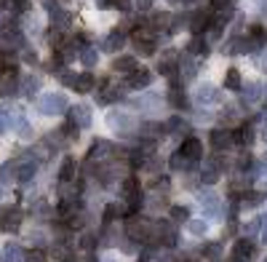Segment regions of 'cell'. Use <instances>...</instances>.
<instances>
[{"instance_id":"6da1fadb","label":"cell","mask_w":267,"mask_h":262,"mask_svg":"<svg viewBox=\"0 0 267 262\" xmlns=\"http://www.w3.org/2000/svg\"><path fill=\"white\" fill-rule=\"evenodd\" d=\"M38 110H40L43 115H56V113H64L67 107V96L64 94H45L40 96V102H38Z\"/></svg>"},{"instance_id":"7a4b0ae2","label":"cell","mask_w":267,"mask_h":262,"mask_svg":"<svg viewBox=\"0 0 267 262\" xmlns=\"http://www.w3.org/2000/svg\"><path fill=\"white\" fill-rule=\"evenodd\" d=\"M211 24H214L211 11H195V14L190 16V24H187V27H190L195 35H203V32L211 27Z\"/></svg>"},{"instance_id":"3957f363","label":"cell","mask_w":267,"mask_h":262,"mask_svg":"<svg viewBox=\"0 0 267 262\" xmlns=\"http://www.w3.org/2000/svg\"><path fill=\"white\" fill-rule=\"evenodd\" d=\"M150 83H153V73H150V70H142V67H136L134 73H128V81H126V86H128V88H147Z\"/></svg>"},{"instance_id":"277c9868","label":"cell","mask_w":267,"mask_h":262,"mask_svg":"<svg viewBox=\"0 0 267 262\" xmlns=\"http://www.w3.org/2000/svg\"><path fill=\"white\" fill-rule=\"evenodd\" d=\"M179 153H182V158L185 161H198L200 158V153H203V147H200V142L195 139V136H187L185 142H182V147H179Z\"/></svg>"},{"instance_id":"5b68a950","label":"cell","mask_w":267,"mask_h":262,"mask_svg":"<svg viewBox=\"0 0 267 262\" xmlns=\"http://www.w3.org/2000/svg\"><path fill=\"white\" fill-rule=\"evenodd\" d=\"M70 121H73L77 129H88L91 126V110L86 104H75L73 113H70Z\"/></svg>"},{"instance_id":"8992f818","label":"cell","mask_w":267,"mask_h":262,"mask_svg":"<svg viewBox=\"0 0 267 262\" xmlns=\"http://www.w3.org/2000/svg\"><path fill=\"white\" fill-rule=\"evenodd\" d=\"M107 123L118 131H131L134 129V118L126 115V113H110L107 115Z\"/></svg>"},{"instance_id":"52a82bcc","label":"cell","mask_w":267,"mask_h":262,"mask_svg":"<svg viewBox=\"0 0 267 262\" xmlns=\"http://www.w3.org/2000/svg\"><path fill=\"white\" fill-rule=\"evenodd\" d=\"M123 43H126V32H123V30H113V32L107 35V41H104L102 51H110V54H115V51L123 48Z\"/></svg>"},{"instance_id":"ba28073f","label":"cell","mask_w":267,"mask_h":262,"mask_svg":"<svg viewBox=\"0 0 267 262\" xmlns=\"http://www.w3.org/2000/svg\"><path fill=\"white\" fill-rule=\"evenodd\" d=\"M230 145H232V131H222V129L211 131V147L214 150H227Z\"/></svg>"},{"instance_id":"9c48e42d","label":"cell","mask_w":267,"mask_h":262,"mask_svg":"<svg viewBox=\"0 0 267 262\" xmlns=\"http://www.w3.org/2000/svg\"><path fill=\"white\" fill-rule=\"evenodd\" d=\"M246 257H254V244H251V241H238L235 252H232V260H235V262H249Z\"/></svg>"},{"instance_id":"30bf717a","label":"cell","mask_w":267,"mask_h":262,"mask_svg":"<svg viewBox=\"0 0 267 262\" xmlns=\"http://www.w3.org/2000/svg\"><path fill=\"white\" fill-rule=\"evenodd\" d=\"M113 70H115V73H134V70H136V59L134 56H118V59H115V62H113Z\"/></svg>"},{"instance_id":"8fae6325","label":"cell","mask_w":267,"mask_h":262,"mask_svg":"<svg viewBox=\"0 0 267 262\" xmlns=\"http://www.w3.org/2000/svg\"><path fill=\"white\" fill-rule=\"evenodd\" d=\"M198 102L200 104H217L219 102V88H214V86H200L198 88Z\"/></svg>"},{"instance_id":"7c38bea8","label":"cell","mask_w":267,"mask_h":262,"mask_svg":"<svg viewBox=\"0 0 267 262\" xmlns=\"http://www.w3.org/2000/svg\"><path fill=\"white\" fill-rule=\"evenodd\" d=\"M232 142H238V145L249 147L254 142V129L251 126H240L238 131H232Z\"/></svg>"},{"instance_id":"4fadbf2b","label":"cell","mask_w":267,"mask_h":262,"mask_svg":"<svg viewBox=\"0 0 267 262\" xmlns=\"http://www.w3.org/2000/svg\"><path fill=\"white\" fill-rule=\"evenodd\" d=\"M70 19H73V16H70L67 14V11H54V14H51V27H54L56 32H62V30H67V24H70Z\"/></svg>"},{"instance_id":"5bb4252c","label":"cell","mask_w":267,"mask_h":262,"mask_svg":"<svg viewBox=\"0 0 267 262\" xmlns=\"http://www.w3.org/2000/svg\"><path fill=\"white\" fill-rule=\"evenodd\" d=\"M195 73H198V67H195L192 59H190V56H185V59L179 56V75L185 78V81H192Z\"/></svg>"},{"instance_id":"9a60e30c","label":"cell","mask_w":267,"mask_h":262,"mask_svg":"<svg viewBox=\"0 0 267 262\" xmlns=\"http://www.w3.org/2000/svg\"><path fill=\"white\" fill-rule=\"evenodd\" d=\"M96 86V78L91 75V73H83V75H77V81H75V91H80V94H88L91 88Z\"/></svg>"},{"instance_id":"2e32d148","label":"cell","mask_w":267,"mask_h":262,"mask_svg":"<svg viewBox=\"0 0 267 262\" xmlns=\"http://www.w3.org/2000/svg\"><path fill=\"white\" fill-rule=\"evenodd\" d=\"M240 86H243L240 73H238L235 67H230V70H227V75H225V88L227 91H240Z\"/></svg>"},{"instance_id":"e0dca14e","label":"cell","mask_w":267,"mask_h":262,"mask_svg":"<svg viewBox=\"0 0 267 262\" xmlns=\"http://www.w3.org/2000/svg\"><path fill=\"white\" fill-rule=\"evenodd\" d=\"M187 51H190L192 56H200V54H208V43H206V38H200V35H195L192 41H190V45H187Z\"/></svg>"},{"instance_id":"ac0fdd59","label":"cell","mask_w":267,"mask_h":262,"mask_svg":"<svg viewBox=\"0 0 267 262\" xmlns=\"http://www.w3.org/2000/svg\"><path fill=\"white\" fill-rule=\"evenodd\" d=\"M73 176H75V158H70V155H67V158L62 161V169H59V179H62V182H70V179H73Z\"/></svg>"},{"instance_id":"d6986e66","label":"cell","mask_w":267,"mask_h":262,"mask_svg":"<svg viewBox=\"0 0 267 262\" xmlns=\"http://www.w3.org/2000/svg\"><path fill=\"white\" fill-rule=\"evenodd\" d=\"M249 38L259 45V48H262V45H267V27H262V24H254L251 32H249Z\"/></svg>"},{"instance_id":"ffe728a7","label":"cell","mask_w":267,"mask_h":262,"mask_svg":"<svg viewBox=\"0 0 267 262\" xmlns=\"http://www.w3.org/2000/svg\"><path fill=\"white\" fill-rule=\"evenodd\" d=\"M35 169H38L35 163H22V166L16 169V179L22 182V185H24V182H30L32 176H35Z\"/></svg>"},{"instance_id":"44dd1931","label":"cell","mask_w":267,"mask_h":262,"mask_svg":"<svg viewBox=\"0 0 267 262\" xmlns=\"http://www.w3.org/2000/svg\"><path fill=\"white\" fill-rule=\"evenodd\" d=\"M240 88H243V102H249V104L262 96V88H259L257 83H249V86H240Z\"/></svg>"},{"instance_id":"7402d4cb","label":"cell","mask_w":267,"mask_h":262,"mask_svg":"<svg viewBox=\"0 0 267 262\" xmlns=\"http://www.w3.org/2000/svg\"><path fill=\"white\" fill-rule=\"evenodd\" d=\"M166 131H190V126H187V121H182L179 115H174L166 121Z\"/></svg>"},{"instance_id":"603a6c76","label":"cell","mask_w":267,"mask_h":262,"mask_svg":"<svg viewBox=\"0 0 267 262\" xmlns=\"http://www.w3.org/2000/svg\"><path fill=\"white\" fill-rule=\"evenodd\" d=\"M16 161L14 163H5L3 169H0V182H11V179H16Z\"/></svg>"},{"instance_id":"cb8c5ba5","label":"cell","mask_w":267,"mask_h":262,"mask_svg":"<svg viewBox=\"0 0 267 262\" xmlns=\"http://www.w3.org/2000/svg\"><path fill=\"white\" fill-rule=\"evenodd\" d=\"M24 94L27 96H35L38 94V88H40V78H24Z\"/></svg>"},{"instance_id":"d4e9b609","label":"cell","mask_w":267,"mask_h":262,"mask_svg":"<svg viewBox=\"0 0 267 262\" xmlns=\"http://www.w3.org/2000/svg\"><path fill=\"white\" fill-rule=\"evenodd\" d=\"M96 59H99V54H96L94 48H83V51H80V62L86 64V67H94Z\"/></svg>"},{"instance_id":"484cf974","label":"cell","mask_w":267,"mask_h":262,"mask_svg":"<svg viewBox=\"0 0 267 262\" xmlns=\"http://www.w3.org/2000/svg\"><path fill=\"white\" fill-rule=\"evenodd\" d=\"M171 104H174L177 110H187V107H190L187 96H185V94H179V88H177V91H171Z\"/></svg>"},{"instance_id":"4316f807","label":"cell","mask_w":267,"mask_h":262,"mask_svg":"<svg viewBox=\"0 0 267 262\" xmlns=\"http://www.w3.org/2000/svg\"><path fill=\"white\" fill-rule=\"evenodd\" d=\"M171 22V14H155L153 16V30H166Z\"/></svg>"},{"instance_id":"83f0119b","label":"cell","mask_w":267,"mask_h":262,"mask_svg":"<svg viewBox=\"0 0 267 262\" xmlns=\"http://www.w3.org/2000/svg\"><path fill=\"white\" fill-rule=\"evenodd\" d=\"M219 121H222V123H235L238 121V110L232 107V104H230V107H225L222 115H219Z\"/></svg>"},{"instance_id":"f1b7e54d","label":"cell","mask_w":267,"mask_h":262,"mask_svg":"<svg viewBox=\"0 0 267 262\" xmlns=\"http://www.w3.org/2000/svg\"><path fill=\"white\" fill-rule=\"evenodd\" d=\"M171 217L177 219V222H187V219H190V212H187V206H174L171 209Z\"/></svg>"},{"instance_id":"f546056e","label":"cell","mask_w":267,"mask_h":262,"mask_svg":"<svg viewBox=\"0 0 267 262\" xmlns=\"http://www.w3.org/2000/svg\"><path fill=\"white\" fill-rule=\"evenodd\" d=\"M59 131H64V136H67V139H77V126H75L73 121H67Z\"/></svg>"},{"instance_id":"4dcf8cb0","label":"cell","mask_w":267,"mask_h":262,"mask_svg":"<svg viewBox=\"0 0 267 262\" xmlns=\"http://www.w3.org/2000/svg\"><path fill=\"white\" fill-rule=\"evenodd\" d=\"M262 201H265V195H262V193H249V198H246L243 204H246V206H259Z\"/></svg>"},{"instance_id":"1f68e13d","label":"cell","mask_w":267,"mask_h":262,"mask_svg":"<svg viewBox=\"0 0 267 262\" xmlns=\"http://www.w3.org/2000/svg\"><path fill=\"white\" fill-rule=\"evenodd\" d=\"M110 5H113V8H118V11H123V14H128V11H131V3H128V0H110Z\"/></svg>"},{"instance_id":"d6a6232c","label":"cell","mask_w":267,"mask_h":262,"mask_svg":"<svg viewBox=\"0 0 267 262\" xmlns=\"http://www.w3.org/2000/svg\"><path fill=\"white\" fill-rule=\"evenodd\" d=\"M134 8L136 11H150L153 8V0H134Z\"/></svg>"},{"instance_id":"836d02e7","label":"cell","mask_w":267,"mask_h":262,"mask_svg":"<svg viewBox=\"0 0 267 262\" xmlns=\"http://www.w3.org/2000/svg\"><path fill=\"white\" fill-rule=\"evenodd\" d=\"M190 230L195 235H203L206 233V222H190Z\"/></svg>"},{"instance_id":"e575fe53","label":"cell","mask_w":267,"mask_h":262,"mask_svg":"<svg viewBox=\"0 0 267 262\" xmlns=\"http://www.w3.org/2000/svg\"><path fill=\"white\" fill-rule=\"evenodd\" d=\"M59 78H62L64 86H75V81H77V75H73V73H62Z\"/></svg>"},{"instance_id":"d590c367","label":"cell","mask_w":267,"mask_h":262,"mask_svg":"<svg viewBox=\"0 0 267 262\" xmlns=\"http://www.w3.org/2000/svg\"><path fill=\"white\" fill-rule=\"evenodd\" d=\"M94 244H96V238H94L91 233L83 235V241H80V246H83V249H94Z\"/></svg>"},{"instance_id":"8d00e7d4","label":"cell","mask_w":267,"mask_h":262,"mask_svg":"<svg viewBox=\"0 0 267 262\" xmlns=\"http://www.w3.org/2000/svg\"><path fill=\"white\" fill-rule=\"evenodd\" d=\"M43 8L54 14V11H59V0H43Z\"/></svg>"},{"instance_id":"74e56055","label":"cell","mask_w":267,"mask_h":262,"mask_svg":"<svg viewBox=\"0 0 267 262\" xmlns=\"http://www.w3.org/2000/svg\"><path fill=\"white\" fill-rule=\"evenodd\" d=\"M27 262H45V257L40 252H32V254H27Z\"/></svg>"},{"instance_id":"f35d334b","label":"cell","mask_w":267,"mask_h":262,"mask_svg":"<svg viewBox=\"0 0 267 262\" xmlns=\"http://www.w3.org/2000/svg\"><path fill=\"white\" fill-rule=\"evenodd\" d=\"M24 62H32V64H35V62H38V54H35V51H24Z\"/></svg>"},{"instance_id":"ab89813d","label":"cell","mask_w":267,"mask_h":262,"mask_svg":"<svg viewBox=\"0 0 267 262\" xmlns=\"http://www.w3.org/2000/svg\"><path fill=\"white\" fill-rule=\"evenodd\" d=\"M259 67H262V70H265V73H267V56L262 59V64H259Z\"/></svg>"},{"instance_id":"60d3db41","label":"cell","mask_w":267,"mask_h":262,"mask_svg":"<svg viewBox=\"0 0 267 262\" xmlns=\"http://www.w3.org/2000/svg\"><path fill=\"white\" fill-rule=\"evenodd\" d=\"M262 136H265V142H267V123H265V129H262Z\"/></svg>"},{"instance_id":"b9f144b4","label":"cell","mask_w":267,"mask_h":262,"mask_svg":"<svg viewBox=\"0 0 267 262\" xmlns=\"http://www.w3.org/2000/svg\"><path fill=\"white\" fill-rule=\"evenodd\" d=\"M83 262H96L94 257H83Z\"/></svg>"},{"instance_id":"7bdbcfd3","label":"cell","mask_w":267,"mask_h":262,"mask_svg":"<svg viewBox=\"0 0 267 262\" xmlns=\"http://www.w3.org/2000/svg\"><path fill=\"white\" fill-rule=\"evenodd\" d=\"M262 241H265V244H267V227H265V233H262Z\"/></svg>"},{"instance_id":"ee69618b","label":"cell","mask_w":267,"mask_h":262,"mask_svg":"<svg viewBox=\"0 0 267 262\" xmlns=\"http://www.w3.org/2000/svg\"><path fill=\"white\" fill-rule=\"evenodd\" d=\"M177 262H190V260H177Z\"/></svg>"},{"instance_id":"f6af8a7d","label":"cell","mask_w":267,"mask_h":262,"mask_svg":"<svg viewBox=\"0 0 267 262\" xmlns=\"http://www.w3.org/2000/svg\"><path fill=\"white\" fill-rule=\"evenodd\" d=\"M265 163H267V155H265Z\"/></svg>"},{"instance_id":"bcb514c9","label":"cell","mask_w":267,"mask_h":262,"mask_svg":"<svg viewBox=\"0 0 267 262\" xmlns=\"http://www.w3.org/2000/svg\"><path fill=\"white\" fill-rule=\"evenodd\" d=\"M265 262H267V260H265Z\"/></svg>"}]
</instances>
